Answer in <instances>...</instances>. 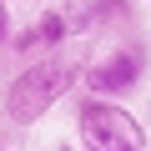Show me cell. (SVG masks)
Here are the masks:
<instances>
[{
    "instance_id": "6",
    "label": "cell",
    "mask_w": 151,
    "mask_h": 151,
    "mask_svg": "<svg viewBox=\"0 0 151 151\" xmlns=\"http://www.w3.org/2000/svg\"><path fill=\"white\" fill-rule=\"evenodd\" d=\"M55 151H81V146H70V141H60V146H55Z\"/></svg>"
},
{
    "instance_id": "4",
    "label": "cell",
    "mask_w": 151,
    "mask_h": 151,
    "mask_svg": "<svg viewBox=\"0 0 151 151\" xmlns=\"http://www.w3.org/2000/svg\"><path fill=\"white\" fill-rule=\"evenodd\" d=\"M30 30H35V45H40L45 55H50V50H60V45H65V40L76 35V25H70V15H65L60 5H55V10H40Z\"/></svg>"
},
{
    "instance_id": "1",
    "label": "cell",
    "mask_w": 151,
    "mask_h": 151,
    "mask_svg": "<svg viewBox=\"0 0 151 151\" xmlns=\"http://www.w3.org/2000/svg\"><path fill=\"white\" fill-rule=\"evenodd\" d=\"M81 65L76 60H65V55H45V60H30L20 76H10V86H5V116L15 121V126H35L76 81H81Z\"/></svg>"
},
{
    "instance_id": "5",
    "label": "cell",
    "mask_w": 151,
    "mask_h": 151,
    "mask_svg": "<svg viewBox=\"0 0 151 151\" xmlns=\"http://www.w3.org/2000/svg\"><path fill=\"white\" fill-rule=\"evenodd\" d=\"M5 40H10V5L0 0V45H5Z\"/></svg>"
},
{
    "instance_id": "2",
    "label": "cell",
    "mask_w": 151,
    "mask_h": 151,
    "mask_svg": "<svg viewBox=\"0 0 151 151\" xmlns=\"http://www.w3.org/2000/svg\"><path fill=\"white\" fill-rule=\"evenodd\" d=\"M76 131H81L86 151H146V126L121 101L81 96L76 101Z\"/></svg>"
},
{
    "instance_id": "3",
    "label": "cell",
    "mask_w": 151,
    "mask_h": 151,
    "mask_svg": "<svg viewBox=\"0 0 151 151\" xmlns=\"http://www.w3.org/2000/svg\"><path fill=\"white\" fill-rule=\"evenodd\" d=\"M141 76H146V45L136 40V45H116L111 55L91 60L86 76H81V86H86V96L121 101V96H131V91L141 86Z\"/></svg>"
}]
</instances>
